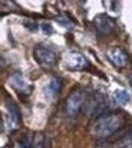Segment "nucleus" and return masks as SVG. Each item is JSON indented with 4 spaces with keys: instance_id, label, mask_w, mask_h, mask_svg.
I'll return each instance as SVG.
<instances>
[{
    "instance_id": "f257e3e1",
    "label": "nucleus",
    "mask_w": 132,
    "mask_h": 148,
    "mask_svg": "<svg viewBox=\"0 0 132 148\" xmlns=\"http://www.w3.org/2000/svg\"><path fill=\"white\" fill-rule=\"evenodd\" d=\"M125 124L124 116L119 113H105L93 121L89 127V134L94 138L104 140L113 136L116 131H119Z\"/></svg>"
},
{
    "instance_id": "f03ea898",
    "label": "nucleus",
    "mask_w": 132,
    "mask_h": 148,
    "mask_svg": "<svg viewBox=\"0 0 132 148\" xmlns=\"http://www.w3.org/2000/svg\"><path fill=\"white\" fill-rule=\"evenodd\" d=\"M108 109L107 99L102 94H92L84 99L83 110L87 115H103V113ZM105 114V113H104Z\"/></svg>"
},
{
    "instance_id": "7ed1b4c3",
    "label": "nucleus",
    "mask_w": 132,
    "mask_h": 148,
    "mask_svg": "<svg viewBox=\"0 0 132 148\" xmlns=\"http://www.w3.org/2000/svg\"><path fill=\"white\" fill-rule=\"evenodd\" d=\"M34 59L44 69H51L56 64V55L51 49L43 45H37L33 50Z\"/></svg>"
},
{
    "instance_id": "20e7f679",
    "label": "nucleus",
    "mask_w": 132,
    "mask_h": 148,
    "mask_svg": "<svg viewBox=\"0 0 132 148\" xmlns=\"http://www.w3.org/2000/svg\"><path fill=\"white\" fill-rule=\"evenodd\" d=\"M5 105H6L8 113H9V120H8V127L10 131H15L20 127L21 125V113L17 107V104L14 102L12 98L8 97L5 99Z\"/></svg>"
},
{
    "instance_id": "39448f33",
    "label": "nucleus",
    "mask_w": 132,
    "mask_h": 148,
    "mask_svg": "<svg viewBox=\"0 0 132 148\" xmlns=\"http://www.w3.org/2000/svg\"><path fill=\"white\" fill-rule=\"evenodd\" d=\"M86 96L81 89L72 91L66 99V112L68 115H76L84 103Z\"/></svg>"
},
{
    "instance_id": "423d86ee",
    "label": "nucleus",
    "mask_w": 132,
    "mask_h": 148,
    "mask_svg": "<svg viewBox=\"0 0 132 148\" xmlns=\"http://www.w3.org/2000/svg\"><path fill=\"white\" fill-rule=\"evenodd\" d=\"M64 64L71 70H83L88 66V61L81 53H67L64 56Z\"/></svg>"
},
{
    "instance_id": "0eeeda50",
    "label": "nucleus",
    "mask_w": 132,
    "mask_h": 148,
    "mask_svg": "<svg viewBox=\"0 0 132 148\" xmlns=\"http://www.w3.org/2000/svg\"><path fill=\"white\" fill-rule=\"evenodd\" d=\"M93 23L96 26L98 32L105 36L111 34L115 31V21L111 17H109L108 15H104V14L97 15L93 20Z\"/></svg>"
},
{
    "instance_id": "6e6552de",
    "label": "nucleus",
    "mask_w": 132,
    "mask_h": 148,
    "mask_svg": "<svg viewBox=\"0 0 132 148\" xmlns=\"http://www.w3.org/2000/svg\"><path fill=\"white\" fill-rule=\"evenodd\" d=\"M107 55L116 67H125L129 64V56L121 48H110Z\"/></svg>"
},
{
    "instance_id": "1a4fd4ad",
    "label": "nucleus",
    "mask_w": 132,
    "mask_h": 148,
    "mask_svg": "<svg viewBox=\"0 0 132 148\" xmlns=\"http://www.w3.org/2000/svg\"><path fill=\"white\" fill-rule=\"evenodd\" d=\"M61 88H62V82L60 78L57 77H53L49 80V82L45 84L44 87V97L49 100H53L57 98V96L60 94L61 92Z\"/></svg>"
},
{
    "instance_id": "9d476101",
    "label": "nucleus",
    "mask_w": 132,
    "mask_h": 148,
    "mask_svg": "<svg viewBox=\"0 0 132 148\" xmlns=\"http://www.w3.org/2000/svg\"><path fill=\"white\" fill-rule=\"evenodd\" d=\"M9 83L14 89H16L18 92H26V91H28V88H29L28 81L18 72H15L9 77Z\"/></svg>"
},
{
    "instance_id": "9b49d317",
    "label": "nucleus",
    "mask_w": 132,
    "mask_h": 148,
    "mask_svg": "<svg viewBox=\"0 0 132 148\" xmlns=\"http://www.w3.org/2000/svg\"><path fill=\"white\" fill-rule=\"evenodd\" d=\"M113 97L115 99V102L121 104V105L127 104L131 99V96L129 94V92L125 91V89H115L114 93H113Z\"/></svg>"
},
{
    "instance_id": "f8f14e48",
    "label": "nucleus",
    "mask_w": 132,
    "mask_h": 148,
    "mask_svg": "<svg viewBox=\"0 0 132 148\" xmlns=\"http://www.w3.org/2000/svg\"><path fill=\"white\" fill-rule=\"evenodd\" d=\"M116 148H132V131L127 132L116 142Z\"/></svg>"
},
{
    "instance_id": "ddd939ff",
    "label": "nucleus",
    "mask_w": 132,
    "mask_h": 148,
    "mask_svg": "<svg viewBox=\"0 0 132 148\" xmlns=\"http://www.w3.org/2000/svg\"><path fill=\"white\" fill-rule=\"evenodd\" d=\"M57 22H59L62 27H66V28H71L72 26H73V23L71 22L70 20H68V17L66 16V15H61V16H57L56 18H55Z\"/></svg>"
},
{
    "instance_id": "4468645a",
    "label": "nucleus",
    "mask_w": 132,
    "mask_h": 148,
    "mask_svg": "<svg viewBox=\"0 0 132 148\" xmlns=\"http://www.w3.org/2000/svg\"><path fill=\"white\" fill-rule=\"evenodd\" d=\"M31 148H44V136L42 134L36 135L34 140H33V143Z\"/></svg>"
},
{
    "instance_id": "2eb2a0df",
    "label": "nucleus",
    "mask_w": 132,
    "mask_h": 148,
    "mask_svg": "<svg viewBox=\"0 0 132 148\" xmlns=\"http://www.w3.org/2000/svg\"><path fill=\"white\" fill-rule=\"evenodd\" d=\"M25 26L27 27L29 31H36L37 28H38V25H37V22L34 20H31V18H27L25 20Z\"/></svg>"
},
{
    "instance_id": "dca6fc26",
    "label": "nucleus",
    "mask_w": 132,
    "mask_h": 148,
    "mask_svg": "<svg viewBox=\"0 0 132 148\" xmlns=\"http://www.w3.org/2000/svg\"><path fill=\"white\" fill-rule=\"evenodd\" d=\"M94 148H116V146L110 143V142H99Z\"/></svg>"
},
{
    "instance_id": "f3484780",
    "label": "nucleus",
    "mask_w": 132,
    "mask_h": 148,
    "mask_svg": "<svg viewBox=\"0 0 132 148\" xmlns=\"http://www.w3.org/2000/svg\"><path fill=\"white\" fill-rule=\"evenodd\" d=\"M42 28H43V31H44V32H47V31H48V32H49V34H51V32H53V28L50 27L49 25H43V27H42Z\"/></svg>"
},
{
    "instance_id": "a211bd4d",
    "label": "nucleus",
    "mask_w": 132,
    "mask_h": 148,
    "mask_svg": "<svg viewBox=\"0 0 132 148\" xmlns=\"http://www.w3.org/2000/svg\"><path fill=\"white\" fill-rule=\"evenodd\" d=\"M3 67H4V60H3V59H0V71L3 70Z\"/></svg>"
},
{
    "instance_id": "6ab92c4d",
    "label": "nucleus",
    "mask_w": 132,
    "mask_h": 148,
    "mask_svg": "<svg viewBox=\"0 0 132 148\" xmlns=\"http://www.w3.org/2000/svg\"><path fill=\"white\" fill-rule=\"evenodd\" d=\"M15 148H25V147H23V145L18 143V145H16V146H15Z\"/></svg>"
},
{
    "instance_id": "aec40b11",
    "label": "nucleus",
    "mask_w": 132,
    "mask_h": 148,
    "mask_svg": "<svg viewBox=\"0 0 132 148\" xmlns=\"http://www.w3.org/2000/svg\"><path fill=\"white\" fill-rule=\"evenodd\" d=\"M130 82H131V84H132V72H131V75H130Z\"/></svg>"
},
{
    "instance_id": "412c9836",
    "label": "nucleus",
    "mask_w": 132,
    "mask_h": 148,
    "mask_svg": "<svg viewBox=\"0 0 132 148\" xmlns=\"http://www.w3.org/2000/svg\"><path fill=\"white\" fill-rule=\"evenodd\" d=\"M0 124H1V115H0Z\"/></svg>"
}]
</instances>
